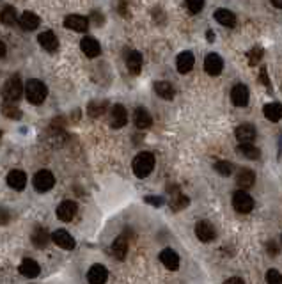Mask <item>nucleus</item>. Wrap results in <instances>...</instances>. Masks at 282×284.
I'll list each match as a JSON object with an SVG mask.
<instances>
[{
    "label": "nucleus",
    "mask_w": 282,
    "mask_h": 284,
    "mask_svg": "<svg viewBox=\"0 0 282 284\" xmlns=\"http://www.w3.org/2000/svg\"><path fill=\"white\" fill-rule=\"evenodd\" d=\"M7 222H9V212L4 210V208H0V226L7 224Z\"/></svg>",
    "instance_id": "nucleus-40"
},
{
    "label": "nucleus",
    "mask_w": 282,
    "mask_h": 284,
    "mask_svg": "<svg viewBox=\"0 0 282 284\" xmlns=\"http://www.w3.org/2000/svg\"><path fill=\"white\" fill-rule=\"evenodd\" d=\"M46 94H48V89H46V86L41 80L30 78L25 84V96L32 105H41L46 99Z\"/></svg>",
    "instance_id": "nucleus-1"
},
{
    "label": "nucleus",
    "mask_w": 282,
    "mask_h": 284,
    "mask_svg": "<svg viewBox=\"0 0 282 284\" xmlns=\"http://www.w3.org/2000/svg\"><path fill=\"white\" fill-rule=\"evenodd\" d=\"M280 241H282V238H280Z\"/></svg>",
    "instance_id": "nucleus-47"
},
{
    "label": "nucleus",
    "mask_w": 282,
    "mask_h": 284,
    "mask_svg": "<svg viewBox=\"0 0 282 284\" xmlns=\"http://www.w3.org/2000/svg\"><path fill=\"white\" fill-rule=\"evenodd\" d=\"M20 27L23 30H36L37 27H39V16L34 13H30V11H25V13L20 16Z\"/></svg>",
    "instance_id": "nucleus-23"
},
{
    "label": "nucleus",
    "mask_w": 282,
    "mask_h": 284,
    "mask_svg": "<svg viewBox=\"0 0 282 284\" xmlns=\"http://www.w3.org/2000/svg\"><path fill=\"white\" fill-rule=\"evenodd\" d=\"M80 48H82V52L86 53L89 59H94V57H98L99 53H102V47H99V43L94 39V37H84L82 41H80Z\"/></svg>",
    "instance_id": "nucleus-16"
},
{
    "label": "nucleus",
    "mask_w": 282,
    "mask_h": 284,
    "mask_svg": "<svg viewBox=\"0 0 282 284\" xmlns=\"http://www.w3.org/2000/svg\"><path fill=\"white\" fill-rule=\"evenodd\" d=\"M4 114H6L7 117H11V119H20L22 117L20 109H16L13 103H6V105H4Z\"/></svg>",
    "instance_id": "nucleus-36"
},
{
    "label": "nucleus",
    "mask_w": 282,
    "mask_h": 284,
    "mask_svg": "<svg viewBox=\"0 0 282 284\" xmlns=\"http://www.w3.org/2000/svg\"><path fill=\"white\" fill-rule=\"evenodd\" d=\"M215 20L226 27H234V24H236V16L229 9H217L215 11Z\"/></svg>",
    "instance_id": "nucleus-28"
},
{
    "label": "nucleus",
    "mask_w": 282,
    "mask_h": 284,
    "mask_svg": "<svg viewBox=\"0 0 282 284\" xmlns=\"http://www.w3.org/2000/svg\"><path fill=\"white\" fill-rule=\"evenodd\" d=\"M215 171H217V174L220 176H231L233 174V166H231L229 162H217L215 164Z\"/></svg>",
    "instance_id": "nucleus-34"
},
{
    "label": "nucleus",
    "mask_w": 282,
    "mask_h": 284,
    "mask_svg": "<svg viewBox=\"0 0 282 284\" xmlns=\"http://www.w3.org/2000/svg\"><path fill=\"white\" fill-rule=\"evenodd\" d=\"M187 7H188V11H190V13L197 14L199 11H203L204 2H203V0H188V2H187Z\"/></svg>",
    "instance_id": "nucleus-38"
},
{
    "label": "nucleus",
    "mask_w": 282,
    "mask_h": 284,
    "mask_svg": "<svg viewBox=\"0 0 282 284\" xmlns=\"http://www.w3.org/2000/svg\"><path fill=\"white\" fill-rule=\"evenodd\" d=\"M160 261L167 270H177L179 268V256L172 249H164L160 252Z\"/></svg>",
    "instance_id": "nucleus-19"
},
{
    "label": "nucleus",
    "mask_w": 282,
    "mask_h": 284,
    "mask_svg": "<svg viewBox=\"0 0 282 284\" xmlns=\"http://www.w3.org/2000/svg\"><path fill=\"white\" fill-rule=\"evenodd\" d=\"M53 185H55V178H53V174L50 171H37L36 176H34V187H36L37 192H48L53 189Z\"/></svg>",
    "instance_id": "nucleus-5"
},
{
    "label": "nucleus",
    "mask_w": 282,
    "mask_h": 284,
    "mask_svg": "<svg viewBox=\"0 0 282 284\" xmlns=\"http://www.w3.org/2000/svg\"><path fill=\"white\" fill-rule=\"evenodd\" d=\"M263 114H265L266 119H270V121H280L282 119V105L280 103H266L265 107H263Z\"/></svg>",
    "instance_id": "nucleus-25"
},
{
    "label": "nucleus",
    "mask_w": 282,
    "mask_h": 284,
    "mask_svg": "<svg viewBox=\"0 0 282 284\" xmlns=\"http://www.w3.org/2000/svg\"><path fill=\"white\" fill-rule=\"evenodd\" d=\"M66 29L75 30V32H86L89 27V20L86 16H80V14H69L64 20Z\"/></svg>",
    "instance_id": "nucleus-13"
},
{
    "label": "nucleus",
    "mask_w": 282,
    "mask_h": 284,
    "mask_svg": "<svg viewBox=\"0 0 282 284\" xmlns=\"http://www.w3.org/2000/svg\"><path fill=\"white\" fill-rule=\"evenodd\" d=\"M4 55H6V45H4L2 41H0V59H2Z\"/></svg>",
    "instance_id": "nucleus-44"
},
{
    "label": "nucleus",
    "mask_w": 282,
    "mask_h": 284,
    "mask_svg": "<svg viewBox=\"0 0 282 284\" xmlns=\"http://www.w3.org/2000/svg\"><path fill=\"white\" fill-rule=\"evenodd\" d=\"M266 282L268 284H282V274L275 268L266 272Z\"/></svg>",
    "instance_id": "nucleus-35"
},
{
    "label": "nucleus",
    "mask_w": 282,
    "mask_h": 284,
    "mask_svg": "<svg viewBox=\"0 0 282 284\" xmlns=\"http://www.w3.org/2000/svg\"><path fill=\"white\" fill-rule=\"evenodd\" d=\"M268 252H270V256H277L275 241H268Z\"/></svg>",
    "instance_id": "nucleus-42"
},
{
    "label": "nucleus",
    "mask_w": 282,
    "mask_h": 284,
    "mask_svg": "<svg viewBox=\"0 0 282 284\" xmlns=\"http://www.w3.org/2000/svg\"><path fill=\"white\" fill-rule=\"evenodd\" d=\"M261 57H263V50L259 47L252 48L249 52V64H250V66H256V64L261 60Z\"/></svg>",
    "instance_id": "nucleus-37"
},
{
    "label": "nucleus",
    "mask_w": 282,
    "mask_h": 284,
    "mask_svg": "<svg viewBox=\"0 0 282 284\" xmlns=\"http://www.w3.org/2000/svg\"><path fill=\"white\" fill-rule=\"evenodd\" d=\"M259 80L265 84L266 87L270 89V80H268V75H266V70H261V75H259Z\"/></svg>",
    "instance_id": "nucleus-41"
},
{
    "label": "nucleus",
    "mask_w": 282,
    "mask_h": 284,
    "mask_svg": "<svg viewBox=\"0 0 282 284\" xmlns=\"http://www.w3.org/2000/svg\"><path fill=\"white\" fill-rule=\"evenodd\" d=\"M109 279V270L103 265H92L87 272V281L89 284H105Z\"/></svg>",
    "instance_id": "nucleus-8"
},
{
    "label": "nucleus",
    "mask_w": 282,
    "mask_h": 284,
    "mask_svg": "<svg viewBox=\"0 0 282 284\" xmlns=\"http://www.w3.org/2000/svg\"><path fill=\"white\" fill-rule=\"evenodd\" d=\"M154 93L164 99H172L174 98V87L169 82H156L154 84Z\"/></svg>",
    "instance_id": "nucleus-29"
},
{
    "label": "nucleus",
    "mask_w": 282,
    "mask_h": 284,
    "mask_svg": "<svg viewBox=\"0 0 282 284\" xmlns=\"http://www.w3.org/2000/svg\"><path fill=\"white\" fill-rule=\"evenodd\" d=\"M272 6L279 7V9H282V0H272Z\"/></svg>",
    "instance_id": "nucleus-45"
},
{
    "label": "nucleus",
    "mask_w": 282,
    "mask_h": 284,
    "mask_svg": "<svg viewBox=\"0 0 282 284\" xmlns=\"http://www.w3.org/2000/svg\"><path fill=\"white\" fill-rule=\"evenodd\" d=\"M48 233H46L45 228H41V226H37V228H34L32 231V236H30V240H32V244L36 245L37 249H45L46 244H48Z\"/></svg>",
    "instance_id": "nucleus-26"
},
{
    "label": "nucleus",
    "mask_w": 282,
    "mask_h": 284,
    "mask_svg": "<svg viewBox=\"0 0 282 284\" xmlns=\"http://www.w3.org/2000/svg\"><path fill=\"white\" fill-rule=\"evenodd\" d=\"M133 123H135V126H137L138 130L149 128V126L153 125L151 114H149L144 107H138V109H135V112H133Z\"/></svg>",
    "instance_id": "nucleus-17"
},
{
    "label": "nucleus",
    "mask_w": 282,
    "mask_h": 284,
    "mask_svg": "<svg viewBox=\"0 0 282 284\" xmlns=\"http://www.w3.org/2000/svg\"><path fill=\"white\" fill-rule=\"evenodd\" d=\"M105 110H107V102H92L91 105H89V114H91L92 117L102 116Z\"/></svg>",
    "instance_id": "nucleus-33"
},
{
    "label": "nucleus",
    "mask_w": 282,
    "mask_h": 284,
    "mask_svg": "<svg viewBox=\"0 0 282 284\" xmlns=\"http://www.w3.org/2000/svg\"><path fill=\"white\" fill-rule=\"evenodd\" d=\"M234 135L241 144H252V140L256 139V128L252 125H249V123H243L234 130Z\"/></svg>",
    "instance_id": "nucleus-11"
},
{
    "label": "nucleus",
    "mask_w": 282,
    "mask_h": 284,
    "mask_svg": "<svg viewBox=\"0 0 282 284\" xmlns=\"http://www.w3.org/2000/svg\"><path fill=\"white\" fill-rule=\"evenodd\" d=\"M23 94V84L22 78L18 75H13L7 78V82L4 84V89H2V96L6 99V103H16L18 99L22 98Z\"/></svg>",
    "instance_id": "nucleus-3"
},
{
    "label": "nucleus",
    "mask_w": 282,
    "mask_h": 284,
    "mask_svg": "<svg viewBox=\"0 0 282 284\" xmlns=\"http://www.w3.org/2000/svg\"><path fill=\"white\" fill-rule=\"evenodd\" d=\"M154 169V156L153 153L142 151L133 158V172L137 178H148Z\"/></svg>",
    "instance_id": "nucleus-2"
},
{
    "label": "nucleus",
    "mask_w": 282,
    "mask_h": 284,
    "mask_svg": "<svg viewBox=\"0 0 282 284\" xmlns=\"http://www.w3.org/2000/svg\"><path fill=\"white\" fill-rule=\"evenodd\" d=\"M0 20H2L4 25H14L18 20V14H16V9L13 6H7L2 9V14H0Z\"/></svg>",
    "instance_id": "nucleus-30"
},
{
    "label": "nucleus",
    "mask_w": 282,
    "mask_h": 284,
    "mask_svg": "<svg viewBox=\"0 0 282 284\" xmlns=\"http://www.w3.org/2000/svg\"><path fill=\"white\" fill-rule=\"evenodd\" d=\"M231 102L236 107H245L249 103V87L243 86V84H236L231 89Z\"/></svg>",
    "instance_id": "nucleus-14"
},
{
    "label": "nucleus",
    "mask_w": 282,
    "mask_h": 284,
    "mask_svg": "<svg viewBox=\"0 0 282 284\" xmlns=\"http://www.w3.org/2000/svg\"><path fill=\"white\" fill-rule=\"evenodd\" d=\"M256 181V174H254L250 169H239L236 172V183L241 189H249V187L254 185Z\"/></svg>",
    "instance_id": "nucleus-24"
},
{
    "label": "nucleus",
    "mask_w": 282,
    "mask_h": 284,
    "mask_svg": "<svg viewBox=\"0 0 282 284\" xmlns=\"http://www.w3.org/2000/svg\"><path fill=\"white\" fill-rule=\"evenodd\" d=\"M195 235L200 241L210 244V241H213L215 238H217V231H215V228H213L211 222L200 220V222H197V226H195Z\"/></svg>",
    "instance_id": "nucleus-6"
},
{
    "label": "nucleus",
    "mask_w": 282,
    "mask_h": 284,
    "mask_svg": "<svg viewBox=\"0 0 282 284\" xmlns=\"http://www.w3.org/2000/svg\"><path fill=\"white\" fill-rule=\"evenodd\" d=\"M112 254L117 259H125L126 254H128V238L125 235L117 236L112 244Z\"/></svg>",
    "instance_id": "nucleus-21"
},
{
    "label": "nucleus",
    "mask_w": 282,
    "mask_h": 284,
    "mask_svg": "<svg viewBox=\"0 0 282 284\" xmlns=\"http://www.w3.org/2000/svg\"><path fill=\"white\" fill-rule=\"evenodd\" d=\"M222 70H224L222 57L218 53H208L206 59H204V71L211 76H217L222 73Z\"/></svg>",
    "instance_id": "nucleus-7"
},
{
    "label": "nucleus",
    "mask_w": 282,
    "mask_h": 284,
    "mask_svg": "<svg viewBox=\"0 0 282 284\" xmlns=\"http://www.w3.org/2000/svg\"><path fill=\"white\" fill-rule=\"evenodd\" d=\"M76 210H78V206H76V202L73 201H64L61 202L59 206H57V218L63 222H69L75 218L76 215Z\"/></svg>",
    "instance_id": "nucleus-9"
},
{
    "label": "nucleus",
    "mask_w": 282,
    "mask_h": 284,
    "mask_svg": "<svg viewBox=\"0 0 282 284\" xmlns=\"http://www.w3.org/2000/svg\"><path fill=\"white\" fill-rule=\"evenodd\" d=\"M126 66L131 75H138L142 70V55L140 52H131L128 57H126Z\"/></svg>",
    "instance_id": "nucleus-27"
},
{
    "label": "nucleus",
    "mask_w": 282,
    "mask_h": 284,
    "mask_svg": "<svg viewBox=\"0 0 282 284\" xmlns=\"http://www.w3.org/2000/svg\"><path fill=\"white\" fill-rule=\"evenodd\" d=\"M39 272H41L39 265H37L34 259H23V261H22V265H20V274L23 275V277H29V279L37 277V275H39Z\"/></svg>",
    "instance_id": "nucleus-22"
},
{
    "label": "nucleus",
    "mask_w": 282,
    "mask_h": 284,
    "mask_svg": "<svg viewBox=\"0 0 282 284\" xmlns=\"http://www.w3.org/2000/svg\"><path fill=\"white\" fill-rule=\"evenodd\" d=\"M188 205H190V199H188L187 195L181 194V192H176V194L172 195V199H171V208L174 210V212L187 208Z\"/></svg>",
    "instance_id": "nucleus-31"
},
{
    "label": "nucleus",
    "mask_w": 282,
    "mask_h": 284,
    "mask_svg": "<svg viewBox=\"0 0 282 284\" xmlns=\"http://www.w3.org/2000/svg\"><path fill=\"white\" fill-rule=\"evenodd\" d=\"M0 137H2V132H0Z\"/></svg>",
    "instance_id": "nucleus-46"
},
{
    "label": "nucleus",
    "mask_w": 282,
    "mask_h": 284,
    "mask_svg": "<svg viewBox=\"0 0 282 284\" xmlns=\"http://www.w3.org/2000/svg\"><path fill=\"white\" fill-rule=\"evenodd\" d=\"M239 151H241V155L245 158L250 160H257L261 156V151L254 144H239Z\"/></svg>",
    "instance_id": "nucleus-32"
},
{
    "label": "nucleus",
    "mask_w": 282,
    "mask_h": 284,
    "mask_svg": "<svg viewBox=\"0 0 282 284\" xmlns=\"http://www.w3.org/2000/svg\"><path fill=\"white\" fill-rule=\"evenodd\" d=\"M37 41H39V45L46 50V52H55L57 47H59V39H57V36L52 30H46V32L39 34Z\"/></svg>",
    "instance_id": "nucleus-20"
},
{
    "label": "nucleus",
    "mask_w": 282,
    "mask_h": 284,
    "mask_svg": "<svg viewBox=\"0 0 282 284\" xmlns=\"http://www.w3.org/2000/svg\"><path fill=\"white\" fill-rule=\"evenodd\" d=\"M233 208L241 215L250 213L254 210V199L243 190L234 192L233 194Z\"/></svg>",
    "instance_id": "nucleus-4"
},
{
    "label": "nucleus",
    "mask_w": 282,
    "mask_h": 284,
    "mask_svg": "<svg viewBox=\"0 0 282 284\" xmlns=\"http://www.w3.org/2000/svg\"><path fill=\"white\" fill-rule=\"evenodd\" d=\"M146 202L154 205V206H162V205H164V201H162L160 197H154V195H148V197H146Z\"/></svg>",
    "instance_id": "nucleus-39"
},
{
    "label": "nucleus",
    "mask_w": 282,
    "mask_h": 284,
    "mask_svg": "<svg viewBox=\"0 0 282 284\" xmlns=\"http://www.w3.org/2000/svg\"><path fill=\"white\" fill-rule=\"evenodd\" d=\"M128 123V114L123 105H114L110 110V125L112 128H123Z\"/></svg>",
    "instance_id": "nucleus-12"
},
{
    "label": "nucleus",
    "mask_w": 282,
    "mask_h": 284,
    "mask_svg": "<svg viewBox=\"0 0 282 284\" xmlns=\"http://www.w3.org/2000/svg\"><path fill=\"white\" fill-rule=\"evenodd\" d=\"M195 64V57L192 52H181L179 55H177L176 59V68L177 71L181 73V75H187V73L192 71V68H194Z\"/></svg>",
    "instance_id": "nucleus-10"
},
{
    "label": "nucleus",
    "mask_w": 282,
    "mask_h": 284,
    "mask_svg": "<svg viewBox=\"0 0 282 284\" xmlns=\"http://www.w3.org/2000/svg\"><path fill=\"white\" fill-rule=\"evenodd\" d=\"M52 240L55 241L57 247L64 249V251H71V249H75V240H73V236L69 235L68 231H64V229H59V231L53 233Z\"/></svg>",
    "instance_id": "nucleus-15"
},
{
    "label": "nucleus",
    "mask_w": 282,
    "mask_h": 284,
    "mask_svg": "<svg viewBox=\"0 0 282 284\" xmlns=\"http://www.w3.org/2000/svg\"><path fill=\"white\" fill-rule=\"evenodd\" d=\"M7 185L11 187L13 190H23L27 185V174L23 171H11L9 174H7Z\"/></svg>",
    "instance_id": "nucleus-18"
},
{
    "label": "nucleus",
    "mask_w": 282,
    "mask_h": 284,
    "mask_svg": "<svg viewBox=\"0 0 282 284\" xmlns=\"http://www.w3.org/2000/svg\"><path fill=\"white\" fill-rule=\"evenodd\" d=\"M224 284H245V282H243V279H239V277H231V279H227Z\"/></svg>",
    "instance_id": "nucleus-43"
}]
</instances>
